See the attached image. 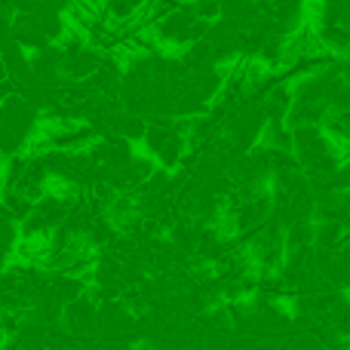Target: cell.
Segmentation results:
<instances>
[{
    "instance_id": "1",
    "label": "cell",
    "mask_w": 350,
    "mask_h": 350,
    "mask_svg": "<svg viewBox=\"0 0 350 350\" xmlns=\"http://www.w3.org/2000/svg\"><path fill=\"white\" fill-rule=\"evenodd\" d=\"M0 345H3V329H0Z\"/></svg>"
}]
</instances>
